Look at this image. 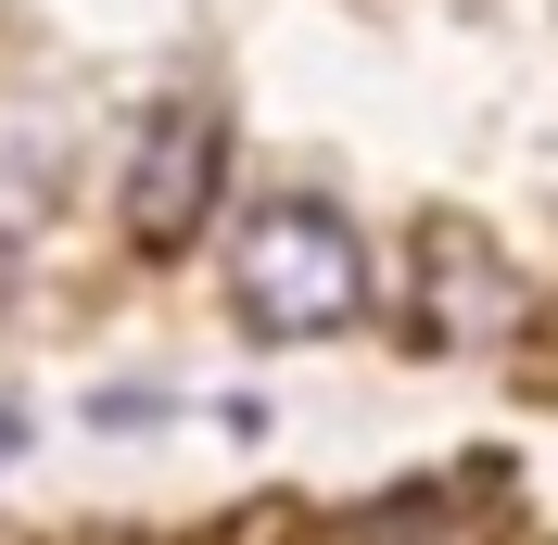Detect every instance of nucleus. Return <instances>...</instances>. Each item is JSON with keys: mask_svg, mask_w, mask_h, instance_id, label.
I'll list each match as a JSON object with an SVG mask.
<instances>
[{"mask_svg": "<svg viewBox=\"0 0 558 545\" xmlns=\"http://www.w3.org/2000/svg\"><path fill=\"white\" fill-rule=\"evenodd\" d=\"M229 292L267 342H317L368 305V241L343 229L330 204H267L242 241H229Z\"/></svg>", "mask_w": 558, "mask_h": 545, "instance_id": "nucleus-1", "label": "nucleus"}, {"mask_svg": "<svg viewBox=\"0 0 558 545\" xmlns=\"http://www.w3.org/2000/svg\"><path fill=\"white\" fill-rule=\"evenodd\" d=\"M495 317H508V279H495L470 241H432V330H445V342H483Z\"/></svg>", "mask_w": 558, "mask_h": 545, "instance_id": "nucleus-3", "label": "nucleus"}, {"mask_svg": "<svg viewBox=\"0 0 558 545\" xmlns=\"http://www.w3.org/2000/svg\"><path fill=\"white\" fill-rule=\"evenodd\" d=\"M216 178H229L216 114L166 102L153 128H140V166H128V229H140V241H191V229L216 216Z\"/></svg>", "mask_w": 558, "mask_h": 545, "instance_id": "nucleus-2", "label": "nucleus"}, {"mask_svg": "<svg viewBox=\"0 0 558 545\" xmlns=\"http://www.w3.org/2000/svg\"><path fill=\"white\" fill-rule=\"evenodd\" d=\"M0 457H13V419H0Z\"/></svg>", "mask_w": 558, "mask_h": 545, "instance_id": "nucleus-4", "label": "nucleus"}]
</instances>
